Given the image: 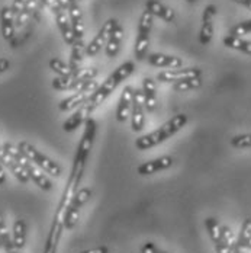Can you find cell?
Returning a JSON list of instances; mask_svg holds the SVG:
<instances>
[{
	"mask_svg": "<svg viewBox=\"0 0 251 253\" xmlns=\"http://www.w3.org/2000/svg\"><path fill=\"white\" fill-rule=\"evenodd\" d=\"M96 121L93 118H87L86 123H84V131H83V135L78 141V146H77V152L74 154V160H73V168H72V173L70 177L67 180V185L64 188V192H63V197L60 200L58 207L60 208H64L67 210L69 204L72 201V198L74 197V194L80 189L78 185L81 182V177L84 173V169H86V163H87V159L90 156L92 152V147H93V143H95V138H96Z\"/></svg>",
	"mask_w": 251,
	"mask_h": 253,
	"instance_id": "cell-1",
	"label": "cell"
},
{
	"mask_svg": "<svg viewBox=\"0 0 251 253\" xmlns=\"http://www.w3.org/2000/svg\"><path fill=\"white\" fill-rule=\"evenodd\" d=\"M189 121L186 114H177L173 118H170L167 123H164L163 126L157 129H154L152 132H148L145 135H141L140 138L135 140V147L141 152L150 150L152 147L167 141L170 137H173L177 134L183 126H186Z\"/></svg>",
	"mask_w": 251,
	"mask_h": 253,
	"instance_id": "cell-2",
	"label": "cell"
},
{
	"mask_svg": "<svg viewBox=\"0 0 251 253\" xmlns=\"http://www.w3.org/2000/svg\"><path fill=\"white\" fill-rule=\"evenodd\" d=\"M135 70V63L134 61H125L124 64H121L110 76L108 77L99 87L93 92V95L87 99L86 105L89 108L90 112H93L95 109H98L101 106L103 101H106L109 98V95L124 82L128 77L131 76Z\"/></svg>",
	"mask_w": 251,
	"mask_h": 253,
	"instance_id": "cell-3",
	"label": "cell"
},
{
	"mask_svg": "<svg viewBox=\"0 0 251 253\" xmlns=\"http://www.w3.org/2000/svg\"><path fill=\"white\" fill-rule=\"evenodd\" d=\"M205 227L215 246L216 253H235L237 239L231 228L228 226H222L214 217H208L205 220Z\"/></svg>",
	"mask_w": 251,
	"mask_h": 253,
	"instance_id": "cell-4",
	"label": "cell"
},
{
	"mask_svg": "<svg viewBox=\"0 0 251 253\" xmlns=\"http://www.w3.org/2000/svg\"><path fill=\"white\" fill-rule=\"evenodd\" d=\"M1 147L4 149V152L7 153L9 156H12V157L24 168L26 175L29 176V179H31L38 188H41L42 191H51V189H52V182L48 179V176L44 175L42 170H41L38 166H35L31 160H28L25 157V154L18 149V146H15V144H12V143H4Z\"/></svg>",
	"mask_w": 251,
	"mask_h": 253,
	"instance_id": "cell-5",
	"label": "cell"
},
{
	"mask_svg": "<svg viewBox=\"0 0 251 253\" xmlns=\"http://www.w3.org/2000/svg\"><path fill=\"white\" fill-rule=\"evenodd\" d=\"M18 149L25 154V157L28 160H31V162H32L35 166H38L42 172H45V173H48V175H51V176L54 177L61 176V173H63L61 166H60L57 162H54L52 159H50L48 156H45L44 153L39 152L36 147H34L31 143H28V141H21V143L18 144Z\"/></svg>",
	"mask_w": 251,
	"mask_h": 253,
	"instance_id": "cell-6",
	"label": "cell"
},
{
	"mask_svg": "<svg viewBox=\"0 0 251 253\" xmlns=\"http://www.w3.org/2000/svg\"><path fill=\"white\" fill-rule=\"evenodd\" d=\"M99 75L98 69L95 67H87V69H80L70 76H57L52 80V87L55 90L64 92V90H77L83 83L89 80H95Z\"/></svg>",
	"mask_w": 251,
	"mask_h": 253,
	"instance_id": "cell-7",
	"label": "cell"
},
{
	"mask_svg": "<svg viewBox=\"0 0 251 253\" xmlns=\"http://www.w3.org/2000/svg\"><path fill=\"white\" fill-rule=\"evenodd\" d=\"M151 28H152V15L145 9L138 22L135 48H134V55L138 61H143L147 57V51H148V45H150Z\"/></svg>",
	"mask_w": 251,
	"mask_h": 253,
	"instance_id": "cell-8",
	"label": "cell"
},
{
	"mask_svg": "<svg viewBox=\"0 0 251 253\" xmlns=\"http://www.w3.org/2000/svg\"><path fill=\"white\" fill-rule=\"evenodd\" d=\"M98 87H99V84H98L96 79H95V80H89V82L83 83L77 90H74V93H73L72 96H69V98L63 99V101L58 103V109H60L61 112L74 111V109H77L80 105L86 103L87 99L93 95V92H95Z\"/></svg>",
	"mask_w": 251,
	"mask_h": 253,
	"instance_id": "cell-9",
	"label": "cell"
},
{
	"mask_svg": "<svg viewBox=\"0 0 251 253\" xmlns=\"http://www.w3.org/2000/svg\"><path fill=\"white\" fill-rule=\"evenodd\" d=\"M92 197V189L90 188H80L74 194V197L72 198V201L67 207L66 215H64V228L66 230H73L78 221V215H80V210L86 205V203L90 200Z\"/></svg>",
	"mask_w": 251,
	"mask_h": 253,
	"instance_id": "cell-10",
	"label": "cell"
},
{
	"mask_svg": "<svg viewBox=\"0 0 251 253\" xmlns=\"http://www.w3.org/2000/svg\"><path fill=\"white\" fill-rule=\"evenodd\" d=\"M145 105L143 89H134L132 106H131V126L134 132H141L145 126Z\"/></svg>",
	"mask_w": 251,
	"mask_h": 253,
	"instance_id": "cell-11",
	"label": "cell"
},
{
	"mask_svg": "<svg viewBox=\"0 0 251 253\" xmlns=\"http://www.w3.org/2000/svg\"><path fill=\"white\" fill-rule=\"evenodd\" d=\"M116 24V19H108L102 28L99 29V32L96 34V37L86 45V55L87 57H95L96 54H99L103 47H106V42L109 40V35L113 29V26Z\"/></svg>",
	"mask_w": 251,
	"mask_h": 253,
	"instance_id": "cell-12",
	"label": "cell"
},
{
	"mask_svg": "<svg viewBox=\"0 0 251 253\" xmlns=\"http://www.w3.org/2000/svg\"><path fill=\"white\" fill-rule=\"evenodd\" d=\"M54 13V18H55V22L57 26L61 32V37L64 40V42L70 47H73L75 42L74 32H73V28H72V22H70V18L67 15V10H64L60 4H57L52 10Z\"/></svg>",
	"mask_w": 251,
	"mask_h": 253,
	"instance_id": "cell-13",
	"label": "cell"
},
{
	"mask_svg": "<svg viewBox=\"0 0 251 253\" xmlns=\"http://www.w3.org/2000/svg\"><path fill=\"white\" fill-rule=\"evenodd\" d=\"M190 77H202V70L199 67H184V69H172L164 70L157 75V80L161 83H176L180 80H186Z\"/></svg>",
	"mask_w": 251,
	"mask_h": 253,
	"instance_id": "cell-14",
	"label": "cell"
},
{
	"mask_svg": "<svg viewBox=\"0 0 251 253\" xmlns=\"http://www.w3.org/2000/svg\"><path fill=\"white\" fill-rule=\"evenodd\" d=\"M173 157L172 156H161V157H157V159H152L148 162H144L141 163L138 168H137V172L138 175L141 176H150L154 173H158L161 170H167L173 166Z\"/></svg>",
	"mask_w": 251,
	"mask_h": 253,
	"instance_id": "cell-15",
	"label": "cell"
},
{
	"mask_svg": "<svg viewBox=\"0 0 251 253\" xmlns=\"http://www.w3.org/2000/svg\"><path fill=\"white\" fill-rule=\"evenodd\" d=\"M216 16V6L208 4L203 9L202 15V28L199 34V42L202 45H208L214 38V18Z\"/></svg>",
	"mask_w": 251,
	"mask_h": 253,
	"instance_id": "cell-16",
	"label": "cell"
},
{
	"mask_svg": "<svg viewBox=\"0 0 251 253\" xmlns=\"http://www.w3.org/2000/svg\"><path fill=\"white\" fill-rule=\"evenodd\" d=\"M147 63L154 67H161V69H180L183 66V60L176 55H169V54H161V52H152L147 55Z\"/></svg>",
	"mask_w": 251,
	"mask_h": 253,
	"instance_id": "cell-17",
	"label": "cell"
},
{
	"mask_svg": "<svg viewBox=\"0 0 251 253\" xmlns=\"http://www.w3.org/2000/svg\"><path fill=\"white\" fill-rule=\"evenodd\" d=\"M132 96H134V87L132 86H125L121 98L116 105V112H115V118L118 123H125L128 115L131 114V106H132Z\"/></svg>",
	"mask_w": 251,
	"mask_h": 253,
	"instance_id": "cell-18",
	"label": "cell"
},
{
	"mask_svg": "<svg viewBox=\"0 0 251 253\" xmlns=\"http://www.w3.org/2000/svg\"><path fill=\"white\" fill-rule=\"evenodd\" d=\"M0 162H1V165L4 166V169H7L13 176L16 177L21 183H28L31 179L29 176L26 175V172L24 170V168L12 157V156H9L7 153L4 152V149L0 146Z\"/></svg>",
	"mask_w": 251,
	"mask_h": 253,
	"instance_id": "cell-19",
	"label": "cell"
},
{
	"mask_svg": "<svg viewBox=\"0 0 251 253\" xmlns=\"http://www.w3.org/2000/svg\"><path fill=\"white\" fill-rule=\"evenodd\" d=\"M15 15L10 6H3L0 10V29L1 35L6 41H12L15 38Z\"/></svg>",
	"mask_w": 251,
	"mask_h": 253,
	"instance_id": "cell-20",
	"label": "cell"
},
{
	"mask_svg": "<svg viewBox=\"0 0 251 253\" xmlns=\"http://www.w3.org/2000/svg\"><path fill=\"white\" fill-rule=\"evenodd\" d=\"M90 114H92V112L89 111V108H87L86 103L80 105L77 109H74V112L64 121L63 129H64L66 132H73V131H75L81 124H84L87 118H90Z\"/></svg>",
	"mask_w": 251,
	"mask_h": 253,
	"instance_id": "cell-21",
	"label": "cell"
},
{
	"mask_svg": "<svg viewBox=\"0 0 251 253\" xmlns=\"http://www.w3.org/2000/svg\"><path fill=\"white\" fill-rule=\"evenodd\" d=\"M122 40H124V28L116 21V24L109 35V40L106 42V47H105V52L109 58H115L118 55V52L121 50Z\"/></svg>",
	"mask_w": 251,
	"mask_h": 253,
	"instance_id": "cell-22",
	"label": "cell"
},
{
	"mask_svg": "<svg viewBox=\"0 0 251 253\" xmlns=\"http://www.w3.org/2000/svg\"><path fill=\"white\" fill-rule=\"evenodd\" d=\"M145 9L150 12L152 16L160 18V19H163L164 22H169V24H170V22H173V21L176 19L175 10H173L172 7L163 4V3L158 1V0H147Z\"/></svg>",
	"mask_w": 251,
	"mask_h": 253,
	"instance_id": "cell-23",
	"label": "cell"
},
{
	"mask_svg": "<svg viewBox=\"0 0 251 253\" xmlns=\"http://www.w3.org/2000/svg\"><path fill=\"white\" fill-rule=\"evenodd\" d=\"M69 18L72 22V28L74 32L75 42L84 44V24H83V15L78 4H70L69 7Z\"/></svg>",
	"mask_w": 251,
	"mask_h": 253,
	"instance_id": "cell-24",
	"label": "cell"
},
{
	"mask_svg": "<svg viewBox=\"0 0 251 253\" xmlns=\"http://www.w3.org/2000/svg\"><path fill=\"white\" fill-rule=\"evenodd\" d=\"M143 95H144V105L145 111L152 114L157 109V87L155 82L151 77H145L143 80Z\"/></svg>",
	"mask_w": 251,
	"mask_h": 253,
	"instance_id": "cell-25",
	"label": "cell"
},
{
	"mask_svg": "<svg viewBox=\"0 0 251 253\" xmlns=\"http://www.w3.org/2000/svg\"><path fill=\"white\" fill-rule=\"evenodd\" d=\"M251 246V217H247L243 221V226L240 228V234L237 237L235 253H244L246 249H250Z\"/></svg>",
	"mask_w": 251,
	"mask_h": 253,
	"instance_id": "cell-26",
	"label": "cell"
},
{
	"mask_svg": "<svg viewBox=\"0 0 251 253\" xmlns=\"http://www.w3.org/2000/svg\"><path fill=\"white\" fill-rule=\"evenodd\" d=\"M26 234H28V226L22 218L15 220L13 227H12V240L16 249L22 251L25 248Z\"/></svg>",
	"mask_w": 251,
	"mask_h": 253,
	"instance_id": "cell-27",
	"label": "cell"
},
{
	"mask_svg": "<svg viewBox=\"0 0 251 253\" xmlns=\"http://www.w3.org/2000/svg\"><path fill=\"white\" fill-rule=\"evenodd\" d=\"M222 42L224 45L228 48H232V50L241 51L244 54H249L251 55V41L247 40H243L241 37H234V35H226L222 38Z\"/></svg>",
	"mask_w": 251,
	"mask_h": 253,
	"instance_id": "cell-28",
	"label": "cell"
},
{
	"mask_svg": "<svg viewBox=\"0 0 251 253\" xmlns=\"http://www.w3.org/2000/svg\"><path fill=\"white\" fill-rule=\"evenodd\" d=\"M86 44H80V42H74V45L72 47V57H70V69L72 72L75 73L78 72L81 67V61H83V55L86 54Z\"/></svg>",
	"mask_w": 251,
	"mask_h": 253,
	"instance_id": "cell-29",
	"label": "cell"
},
{
	"mask_svg": "<svg viewBox=\"0 0 251 253\" xmlns=\"http://www.w3.org/2000/svg\"><path fill=\"white\" fill-rule=\"evenodd\" d=\"M202 86V77H190L186 80H180L172 84V89L175 92H189L193 89H198Z\"/></svg>",
	"mask_w": 251,
	"mask_h": 253,
	"instance_id": "cell-30",
	"label": "cell"
},
{
	"mask_svg": "<svg viewBox=\"0 0 251 253\" xmlns=\"http://www.w3.org/2000/svg\"><path fill=\"white\" fill-rule=\"evenodd\" d=\"M50 69L54 73H57V76H70V75H73V72L70 69V64H66L60 58H51Z\"/></svg>",
	"mask_w": 251,
	"mask_h": 253,
	"instance_id": "cell-31",
	"label": "cell"
},
{
	"mask_svg": "<svg viewBox=\"0 0 251 253\" xmlns=\"http://www.w3.org/2000/svg\"><path fill=\"white\" fill-rule=\"evenodd\" d=\"M229 143L235 149H249V147H251V132L234 135Z\"/></svg>",
	"mask_w": 251,
	"mask_h": 253,
	"instance_id": "cell-32",
	"label": "cell"
},
{
	"mask_svg": "<svg viewBox=\"0 0 251 253\" xmlns=\"http://www.w3.org/2000/svg\"><path fill=\"white\" fill-rule=\"evenodd\" d=\"M0 242H1V248L3 249L10 246V245H13V240L10 237V233L7 230V226L4 223V218H3L1 212H0Z\"/></svg>",
	"mask_w": 251,
	"mask_h": 253,
	"instance_id": "cell-33",
	"label": "cell"
},
{
	"mask_svg": "<svg viewBox=\"0 0 251 253\" xmlns=\"http://www.w3.org/2000/svg\"><path fill=\"white\" fill-rule=\"evenodd\" d=\"M247 34H251V19L243 21V22L234 25L229 31V35H234V37H241V35H247Z\"/></svg>",
	"mask_w": 251,
	"mask_h": 253,
	"instance_id": "cell-34",
	"label": "cell"
},
{
	"mask_svg": "<svg viewBox=\"0 0 251 253\" xmlns=\"http://www.w3.org/2000/svg\"><path fill=\"white\" fill-rule=\"evenodd\" d=\"M141 253H170V252H166V251L160 249L158 246H155V245H154V243H151V242H145V243L141 246Z\"/></svg>",
	"mask_w": 251,
	"mask_h": 253,
	"instance_id": "cell-35",
	"label": "cell"
},
{
	"mask_svg": "<svg viewBox=\"0 0 251 253\" xmlns=\"http://www.w3.org/2000/svg\"><path fill=\"white\" fill-rule=\"evenodd\" d=\"M26 0H13V3H12V12H13V15H15V18L21 13V10H22V7H24V4H25Z\"/></svg>",
	"mask_w": 251,
	"mask_h": 253,
	"instance_id": "cell-36",
	"label": "cell"
},
{
	"mask_svg": "<svg viewBox=\"0 0 251 253\" xmlns=\"http://www.w3.org/2000/svg\"><path fill=\"white\" fill-rule=\"evenodd\" d=\"M10 69V61L7 58H0V75Z\"/></svg>",
	"mask_w": 251,
	"mask_h": 253,
	"instance_id": "cell-37",
	"label": "cell"
},
{
	"mask_svg": "<svg viewBox=\"0 0 251 253\" xmlns=\"http://www.w3.org/2000/svg\"><path fill=\"white\" fill-rule=\"evenodd\" d=\"M81 253H109V248L108 246H98L95 249H89V251H84Z\"/></svg>",
	"mask_w": 251,
	"mask_h": 253,
	"instance_id": "cell-38",
	"label": "cell"
},
{
	"mask_svg": "<svg viewBox=\"0 0 251 253\" xmlns=\"http://www.w3.org/2000/svg\"><path fill=\"white\" fill-rule=\"evenodd\" d=\"M4 182H6V172H4V166L0 162V186L4 185Z\"/></svg>",
	"mask_w": 251,
	"mask_h": 253,
	"instance_id": "cell-39",
	"label": "cell"
},
{
	"mask_svg": "<svg viewBox=\"0 0 251 253\" xmlns=\"http://www.w3.org/2000/svg\"><path fill=\"white\" fill-rule=\"evenodd\" d=\"M234 1L241 4V6H244V7H247L249 10H251V0H234Z\"/></svg>",
	"mask_w": 251,
	"mask_h": 253,
	"instance_id": "cell-40",
	"label": "cell"
},
{
	"mask_svg": "<svg viewBox=\"0 0 251 253\" xmlns=\"http://www.w3.org/2000/svg\"><path fill=\"white\" fill-rule=\"evenodd\" d=\"M57 3H58L64 10H69V6H70V1H69V0H57Z\"/></svg>",
	"mask_w": 251,
	"mask_h": 253,
	"instance_id": "cell-41",
	"label": "cell"
},
{
	"mask_svg": "<svg viewBox=\"0 0 251 253\" xmlns=\"http://www.w3.org/2000/svg\"><path fill=\"white\" fill-rule=\"evenodd\" d=\"M69 1H70V4H80L81 0H69ZM69 7H70V6H69Z\"/></svg>",
	"mask_w": 251,
	"mask_h": 253,
	"instance_id": "cell-42",
	"label": "cell"
},
{
	"mask_svg": "<svg viewBox=\"0 0 251 253\" xmlns=\"http://www.w3.org/2000/svg\"><path fill=\"white\" fill-rule=\"evenodd\" d=\"M187 1H189V3H196L198 0H187Z\"/></svg>",
	"mask_w": 251,
	"mask_h": 253,
	"instance_id": "cell-43",
	"label": "cell"
},
{
	"mask_svg": "<svg viewBox=\"0 0 251 253\" xmlns=\"http://www.w3.org/2000/svg\"><path fill=\"white\" fill-rule=\"evenodd\" d=\"M0 249H3V248H1V242H0Z\"/></svg>",
	"mask_w": 251,
	"mask_h": 253,
	"instance_id": "cell-44",
	"label": "cell"
},
{
	"mask_svg": "<svg viewBox=\"0 0 251 253\" xmlns=\"http://www.w3.org/2000/svg\"><path fill=\"white\" fill-rule=\"evenodd\" d=\"M250 249H251V246H250Z\"/></svg>",
	"mask_w": 251,
	"mask_h": 253,
	"instance_id": "cell-45",
	"label": "cell"
},
{
	"mask_svg": "<svg viewBox=\"0 0 251 253\" xmlns=\"http://www.w3.org/2000/svg\"><path fill=\"white\" fill-rule=\"evenodd\" d=\"M140 253H141V252H140Z\"/></svg>",
	"mask_w": 251,
	"mask_h": 253,
	"instance_id": "cell-46",
	"label": "cell"
}]
</instances>
